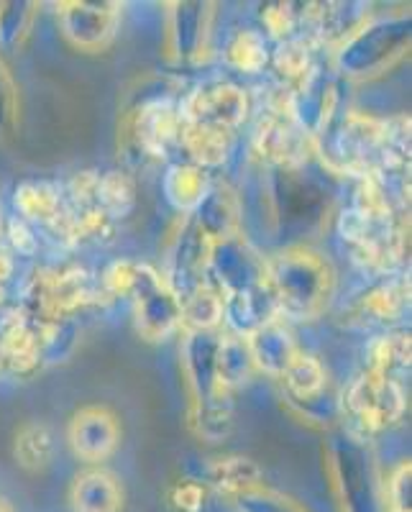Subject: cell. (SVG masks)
Listing matches in <instances>:
<instances>
[{
  "instance_id": "cell-10",
  "label": "cell",
  "mask_w": 412,
  "mask_h": 512,
  "mask_svg": "<svg viewBox=\"0 0 412 512\" xmlns=\"http://www.w3.org/2000/svg\"><path fill=\"white\" fill-rule=\"evenodd\" d=\"M182 121L236 134L249 118V95L233 82H205L180 100Z\"/></svg>"
},
{
  "instance_id": "cell-1",
  "label": "cell",
  "mask_w": 412,
  "mask_h": 512,
  "mask_svg": "<svg viewBox=\"0 0 412 512\" xmlns=\"http://www.w3.org/2000/svg\"><path fill=\"white\" fill-rule=\"evenodd\" d=\"M374 177H359L349 205L338 213V236L351 262L372 277H387L405 259V216Z\"/></svg>"
},
{
  "instance_id": "cell-30",
  "label": "cell",
  "mask_w": 412,
  "mask_h": 512,
  "mask_svg": "<svg viewBox=\"0 0 412 512\" xmlns=\"http://www.w3.org/2000/svg\"><path fill=\"white\" fill-rule=\"evenodd\" d=\"M305 11H308V6H297V3H267V6H262V34L277 44L292 39V36H300L302 24H305Z\"/></svg>"
},
{
  "instance_id": "cell-21",
  "label": "cell",
  "mask_w": 412,
  "mask_h": 512,
  "mask_svg": "<svg viewBox=\"0 0 412 512\" xmlns=\"http://www.w3.org/2000/svg\"><path fill=\"white\" fill-rule=\"evenodd\" d=\"M210 180L208 169L195 167L190 162H175L169 164L167 175H164V195H167L169 205L175 210H180L182 216H192L195 208L203 203V198L208 195Z\"/></svg>"
},
{
  "instance_id": "cell-16",
  "label": "cell",
  "mask_w": 412,
  "mask_h": 512,
  "mask_svg": "<svg viewBox=\"0 0 412 512\" xmlns=\"http://www.w3.org/2000/svg\"><path fill=\"white\" fill-rule=\"evenodd\" d=\"M192 221L198 223L210 244L233 239V236H241L244 205H241V198L233 187H228L226 182H213L203 203L192 213Z\"/></svg>"
},
{
  "instance_id": "cell-9",
  "label": "cell",
  "mask_w": 412,
  "mask_h": 512,
  "mask_svg": "<svg viewBox=\"0 0 412 512\" xmlns=\"http://www.w3.org/2000/svg\"><path fill=\"white\" fill-rule=\"evenodd\" d=\"M254 154L262 167L272 169H302L308 164L310 154H315V144L310 134L290 113L287 98L269 105L254 128Z\"/></svg>"
},
{
  "instance_id": "cell-17",
  "label": "cell",
  "mask_w": 412,
  "mask_h": 512,
  "mask_svg": "<svg viewBox=\"0 0 412 512\" xmlns=\"http://www.w3.org/2000/svg\"><path fill=\"white\" fill-rule=\"evenodd\" d=\"M246 341H249V351L251 359H254L256 372H262L274 379L285 374V369L290 367V361L300 351L285 318L269 320L262 328H256L254 333H249Z\"/></svg>"
},
{
  "instance_id": "cell-24",
  "label": "cell",
  "mask_w": 412,
  "mask_h": 512,
  "mask_svg": "<svg viewBox=\"0 0 412 512\" xmlns=\"http://www.w3.org/2000/svg\"><path fill=\"white\" fill-rule=\"evenodd\" d=\"M180 318L185 331H218L223 323V297L218 287L208 280L182 295Z\"/></svg>"
},
{
  "instance_id": "cell-34",
  "label": "cell",
  "mask_w": 412,
  "mask_h": 512,
  "mask_svg": "<svg viewBox=\"0 0 412 512\" xmlns=\"http://www.w3.org/2000/svg\"><path fill=\"white\" fill-rule=\"evenodd\" d=\"M6 246L11 254L34 256L39 251V236L31 226H26L21 218H11L6 223Z\"/></svg>"
},
{
  "instance_id": "cell-8",
  "label": "cell",
  "mask_w": 412,
  "mask_h": 512,
  "mask_svg": "<svg viewBox=\"0 0 412 512\" xmlns=\"http://www.w3.org/2000/svg\"><path fill=\"white\" fill-rule=\"evenodd\" d=\"M180 136V100L167 93L146 95V98L136 100L134 108L123 118L126 146L144 159L167 162L172 154L180 152Z\"/></svg>"
},
{
  "instance_id": "cell-2",
  "label": "cell",
  "mask_w": 412,
  "mask_h": 512,
  "mask_svg": "<svg viewBox=\"0 0 412 512\" xmlns=\"http://www.w3.org/2000/svg\"><path fill=\"white\" fill-rule=\"evenodd\" d=\"M267 277L277 297L279 318H320L336 292V272L331 262L310 246H287L269 256Z\"/></svg>"
},
{
  "instance_id": "cell-4",
  "label": "cell",
  "mask_w": 412,
  "mask_h": 512,
  "mask_svg": "<svg viewBox=\"0 0 412 512\" xmlns=\"http://www.w3.org/2000/svg\"><path fill=\"white\" fill-rule=\"evenodd\" d=\"M105 297L126 300L134 310L136 331L146 341H164L182 328L180 300L157 269L149 264L123 259L105 269L100 280Z\"/></svg>"
},
{
  "instance_id": "cell-27",
  "label": "cell",
  "mask_w": 412,
  "mask_h": 512,
  "mask_svg": "<svg viewBox=\"0 0 412 512\" xmlns=\"http://www.w3.org/2000/svg\"><path fill=\"white\" fill-rule=\"evenodd\" d=\"M208 484L215 487L221 495H228L236 500L249 489L262 484V469L251 459L244 456H226V459H215L208 466Z\"/></svg>"
},
{
  "instance_id": "cell-29",
  "label": "cell",
  "mask_w": 412,
  "mask_h": 512,
  "mask_svg": "<svg viewBox=\"0 0 412 512\" xmlns=\"http://www.w3.org/2000/svg\"><path fill=\"white\" fill-rule=\"evenodd\" d=\"M100 200L116 223L128 218L136 208V185L121 169H108L100 175Z\"/></svg>"
},
{
  "instance_id": "cell-15",
  "label": "cell",
  "mask_w": 412,
  "mask_h": 512,
  "mask_svg": "<svg viewBox=\"0 0 412 512\" xmlns=\"http://www.w3.org/2000/svg\"><path fill=\"white\" fill-rule=\"evenodd\" d=\"M410 310V280L407 277H384V282L372 285L356 295L349 305V320L359 328H379L392 331L395 323Z\"/></svg>"
},
{
  "instance_id": "cell-23",
  "label": "cell",
  "mask_w": 412,
  "mask_h": 512,
  "mask_svg": "<svg viewBox=\"0 0 412 512\" xmlns=\"http://www.w3.org/2000/svg\"><path fill=\"white\" fill-rule=\"evenodd\" d=\"M223 57L231 70L241 72V75H259L267 70L269 59H272V49H269V39L259 29H238L228 36L226 47H223Z\"/></svg>"
},
{
  "instance_id": "cell-18",
  "label": "cell",
  "mask_w": 412,
  "mask_h": 512,
  "mask_svg": "<svg viewBox=\"0 0 412 512\" xmlns=\"http://www.w3.org/2000/svg\"><path fill=\"white\" fill-rule=\"evenodd\" d=\"M70 505L75 512H123V487L113 472L90 466L72 479Z\"/></svg>"
},
{
  "instance_id": "cell-12",
  "label": "cell",
  "mask_w": 412,
  "mask_h": 512,
  "mask_svg": "<svg viewBox=\"0 0 412 512\" xmlns=\"http://www.w3.org/2000/svg\"><path fill=\"white\" fill-rule=\"evenodd\" d=\"M121 24V6L118 3H90V0H72L59 6V29L64 39L80 52H100L116 39Z\"/></svg>"
},
{
  "instance_id": "cell-37",
  "label": "cell",
  "mask_w": 412,
  "mask_h": 512,
  "mask_svg": "<svg viewBox=\"0 0 412 512\" xmlns=\"http://www.w3.org/2000/svg\"><path fill=\"white\" fill-rule=\"evenodd\" d=\"M0 512H16L13 510V505L8 500H3V497H0Z\"/></svg>"
},
{
  "instance_id": "cell-19",
  "label": "cell",
  "mask_w": 412,
  "mask_h": 512,
  "mask_svg": "<svg viewBox=\"0 0 412 512\" xmlns=\"http://www.w3.org/2000/svg\"><path fill=\"white\" fill-rule=\"evenodd\" d=\"M279 379L285 384V395L302 408L318 405L325 395V387H328V372H325L323 361L313 354H305L302 349L297 351L290 367Z\"/></svg>"
},
{
  "instance_id": "cell-28",
  "label": "cell",
  "mask_w": 412,
  "mask_h": 512,
  "mask_svg": "<svg viewBox=\"0 0 412 512\" xmlns=\"http://www.w3.org/2000/svg\"><path fill=\"white\" fill-rule=\"evenodd\" d=\"M36 3H0V54L18 52L36 21Z\"/></svg>"
},
{
  "instance_id": "cell-20",
  "label": "cell",
  "mask_w": 412,
  "mask_h": 512,
  "mask_svg": "<svg viewBox=\"0 0 412 512\" xmlns=\"http://www.w3.org/2000/svg\"><path fill=\"white\" fill-rule=\"evenodd\" d=\"M233 139H236V134H228V131L182 121L180 152L187 154V162L195 164V167L213 169L221 167L231 157Z\"/></svg>"
},
{
  "instance_id": "cell-14",
  "label": "cell",
  "mask_w": 412,
  "mask_h": 512,
  "mask_svg": "<svg viewBox=\"0 0 412 512\" xmlns=\"http://www.w3.org/2000/svg\"><path fill=\"white\" fill-rule=\"evenodd\" d=\"M213 29L210 3H172L167 11V57L175 64H195L208 52Z\"/></svg>"
},
{
  "instance_id": "cell-25",
  "label": "cell",
  "mask_w": 412,
  "mask_h": 512,
  "mask_svg": "<svg viewBox=\"0 0 412 512\" xmlns=\"http://www.w3.org/2000/svg\"><path fill=\"white\" fill-rule=\"evenodd\" d=\"M366 369L397 379V374L410 372V333L384 331L366 346Z\"/></svg>"
},
{
  "instance_id": "cell-32",
  "label": "cell",
  "mask_w": 412,
  "mask_h": 512,
  "mask_svg": "<svg viewBox=\"0 0 412 512\" xmlns=\"http://www.w3.org/2000/svg\"><path fill=\"white\" fill-rule=\"evenodd\" d=\"M18 123V88L0 54V136H8Z\"/></svg>"
},
{
  "instance_id": "cell-11",
  "label": "cell",
  "mask_w": 412,
  "mask_h": 512,
  "mask_svg": "<svg viewBox=\"0 0 412 512\" xmlns=\"http://www.w3.org/2000/svg\"><path fill=\"white\" fill-rule=\"evenodd\" d=\"M208 277L221 297L254 290L267 282V256H262L244 236L215 241L210 246Z\"/></svg>"
},
{
  "instance_id": "cell-6",
  "label": "cell",
  "mask_w": 412,
  "mask_h": 512,
  "mask_svg": "<svg viewBox=\"0 0 412 512\" xmlns=\"http://www.w3.org/2000/svg\"><path fill=\"white\" fill-rule=\"evenodd\" d=\"M410 49V13L366 18L349 39L333 49L338 75L369 80L395 67Z\"/></svg>"
},
{
  "instance_id": "cell-33",
  "label": "cell",
  "mask_w": 412,
  "mask_h": 512,
  "mask_svg": "<svg viewBox=\"0 0 412 512\" xmlns=\"http://www.w3.org/2000/svg\"><path fill=\"white\" fill-rule=\"evenodd\" d=\"M410 461H402L387 482L389 512H410Z\"/></svg>"
},
{
  "instance_id": "cell-31",
  "label": "cell",
  "mask_w": 412,
  "mask_h": 512,
  "mask_svg": "<svg viewBox=\"0 0 412 512\" xmlns=\"http://www.w3.org/2000/svg\"><path fill=\"white\" fill-rule=\"evenodd\" d=\"M236 505L241 512H302L295 502L285 500L277 492H269L262 484L244 492V495H238Z\"/></svg>"
},
{
  "instance_id": "cell-3",
  "label": "cell",
  "mask_w": 412,
  "mask_h": 512,
  "mask_svg": "<svg viewBox=\"0 0 412 512\" xmlns=\"http://www.w3.org/2000/svg\"><path fill=\"white\" fill-rule=\"evenodd\" d=\"M221 331H185L182 338V374L190 392L192 431L210 443H218L233 428V400L215 377V346Z\"/></svg>"
},
{
  "instance_id": "cell-35",
  "label": "cell",
  "mask_w": 412,
  "mask_h": 512,
  "mask_svg": "<svg viewBox=\"0 0 412 512\" xmlns=\"http://www.w3.org/2000/svg\"><path fill=\"white\" fill-rule=\"evenodd\" d=\"M172 507L177 512H200L205 507V487L195 479H185L172 489Z\"/></svg>"
},
{
  "instance_id": "cell-5",
  "label": "cell",
  "mask_w": 412,
  "mask_h": 512,
  "mask_svg": "<svg viewBox=\"0 0 412 512\" xmlns=\"http://www.w3.org/2000/svg\"><path fill=\"white\" fill-rule=\"evenodd\" d=\"M100 297H105L103 287L95 285L85 269L77 264H59L31 274L18 308L39 326H54L64 320H82V315L100 303Z\"/></svg>"
},
{
  "instance_id": "cell-26",
  "label": "cell",
  "mask_w": 412,
  "mask_h": 512,
  "mask_svg": "<svg viewBox=\"0 0 412 512\" xmlns=\"http://www.w3.org/2000/svg\"><path fill=\"white\" fill-rule=\"evenodd\" d=\"M54 433L47 423L41 420H29L18 428L16 441H13V456L16 464L24 466L26 472H41L47 469L54 456Z\"/></svg>"
},
{
  "instance_id": "cell-13",
  "label": "cell",
  "mask_w": 412,
  "mask_h": 512,
  "mask_svg": "<svg viewBox=\"0 0 412 512\" xmlns=\"http://www.w3.org/2000/svg\"><path fill=\"white\" fill-rule=\"evenodd\" d=\"M121 420L105 405L80 408L67 425V443L72 454L90 466H100L111 459L121 446Z\"/></svg>"
},
{
  "instance_id": "cell-22",
  "label": "cell",
  "mask_w": 412,
  "mask_h": 512,
  "mask_svg": "<svg viewBox=\"0 0 412 512\" xmlns=\"http://www.w3.org/2000/svg\"><path fill=\"white\" fill-rule=\"evenodd\" d=\"M256 367L251 359L249 341L238 333H218V346H215V377L226 392L244 387L254 377Z\"/></svg>"
},
{
  "instance_id": "cell-36",
  "label": "cell",
  "mask_w": 412,
  "mask_h": 512,
  "mask_svg": "<svg viewBox=\"0 0 412 512\" xmlns=\"http://www.w3.org/2000/svg\"><path fill=\"white\" fill-rule=\"evenodd\" d=\"M0 246H6V221L0 216Z\"/></svg>"
},
{
  "instance_id": "cell-7",
  "label": "cell",
  "mask_w": 412,
  "mask_h": 512,
  "mask_svg": "<svg viewBox=\"0 0 412 512\" xmlns=\"http://www.w3.org/2000/svg\"><path fill=\"white\" fill-rule=\"evenodd\" d=\"M405 410L407 397L400 379L369 372V369L351 379L341 395L343 420H349L351 431L359 436L387 431L400 423Z\"/></svg>"
}]
</instances>
